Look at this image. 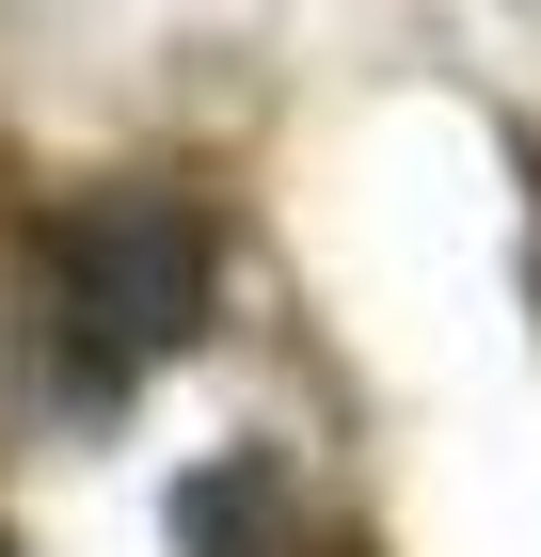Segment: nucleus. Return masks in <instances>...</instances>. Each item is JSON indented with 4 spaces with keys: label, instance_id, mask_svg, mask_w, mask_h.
Instances as JSON below:
<instances>
[{
    "label": "nucleus",
    "instance_id": "obj_1",
    "mask_svg": "<svg viewBox=\"0 0 541 557\" xmlns=\"http://www.w3.org/2000/svg\"><path fill=\"white\" fill-rule=\"evenodd\" d=\"M48 335H64L81 398L160 383L208 335V208L192 191H81L48 223Z\"/></svg>",
    "mask_w": 541,
    "mask_h": 557
}]
</instances>
